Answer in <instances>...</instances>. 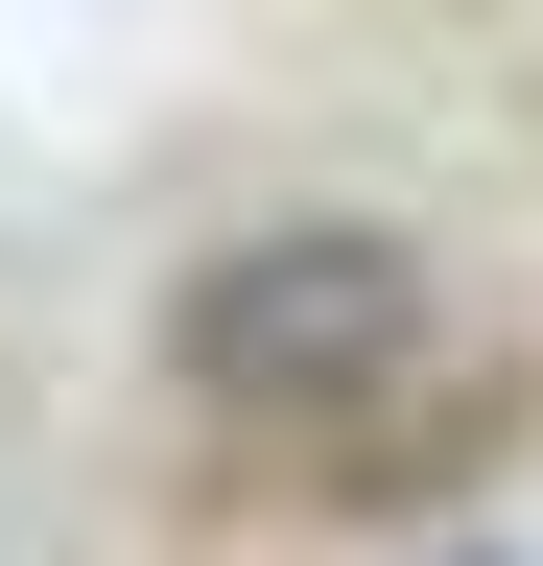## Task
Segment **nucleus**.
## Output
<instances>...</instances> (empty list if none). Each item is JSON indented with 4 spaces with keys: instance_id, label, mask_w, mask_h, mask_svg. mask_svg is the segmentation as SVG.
<instances>
[{
    "instance_id": "1",
    "label": "nucleus",
    "mask_w": 543,
    "mask_h": 566,
    "mask_svg": "<svg viewBox=\"0 0 543 566\" xmlns=\"http://www.w3.org/2000/svg\"><path fill=\"white\" fill-rule=\"evenodd\" d=\"M426 237H378V212H284V237H213L166 283V378L237 401V424H355L401 354H426Z\"/></svg>"
}]
</instances>
